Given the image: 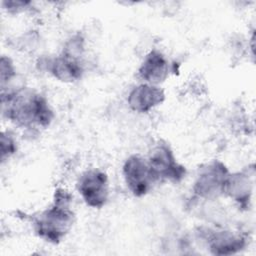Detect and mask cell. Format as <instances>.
<instances>
[{
  "label": "cell",
  "instance_id": "9c48e42d",
  "mask_svg": "<svg viewBox=\"0 0 256 256\" xmlns=\"http://www.w3.org/2000/svg\"><path fill=\"white\" fill-rule=\"evenodd\" d=\"M45 67L56 79L63 82H73L81 78L83 66L80 59L61 53L45 61Z\"/></svg>",
  "mask_w": 256,
  "mask_h": 256
},
{
  "label": "cell",
  "instance_id": "277c9868",
  "mask_svg": "<svg viewBox=\"0 0 256 256\" xmlns=\"http://www.w3.org/2000/svg\"><path fill=\"white\" fill-rule=\"evenodd\" d=\"M229 176L226 166L220 161H212L200 169L194 182V193L206 200H212L224 195L225 186Z\"/></svg>",
  "mask_w": 256,
  "mask_h": 256
},
{
  "label": "cell",
  "instance_id": "4fadbf2b",
  "mask_svg": "<svg viewBox=\"0 0 256 256\" xmlns=\"http://www.w3.org/2000/svg\"><path fill=\"white\" fill-rule=\"evenodd\" d=\"M0 64H1L0 80H1V87H3L5 86L6 83H9L10 81H12V79L16 76V70L12 60L9 57L2 56Z\"/></svg>",
  "mask_w": 256,
  "mask_h": 256
},
{
  "label": "cell",
  "instance_id": "6da1fadb",
  "mask_svg": "<svg viewBox=\"0 0 256 256\" xmlns=\"http://www.w3.org/2000/svg\"><path fill=\"white\" fill-rule=\"evenodd\" d=\"M1 102L3 115L18 127L45 128L53 119V111L46 98L28 88L1 93Z\"/></svg>",
  "mask_w": 256,
  "mask_h": 256
},
{
  "label": "cell",
  "instance_id": "8992f818",
  "mask_svg": "<svg viewBox=\"0 0 256 256\" xmlns=\"http://www.w3.org/2000/svg\"><path fill=\"white\" fill-rule=\"evenodd\" d=\"M157 181L179 182L185 176V168L179 164L170 147L158 144L147 159Z\"/></svg>",
  "mask_w": 256,
  "mask_h": 256
},
{
  "label": "cell",
  "instance_id": "30bf717a",
  "mask_svg": "<svg viewBox=\"0 0 256 256\" xmlns=\"http://www.w3.org/2000/svg\"><path fill=\"white\" fill-rule=\"evenodd\" d=\"M253 176L248 172L242 171L237 173H229L225 193L240 205H245L250 200L253 188Z\"/></svg>",
  "mask_w": 256,
  "mask_h": 256
},
{
  "label": "cell",
  "instance_id": "5bb4252c",
  "mask_svg": "<svg viewBox=\"0 0 256 256\" xmlns=\"http://www.w3.org/2000/svg\"><path fill=\"white\" fill-rule=\"evenodd\" d=\"M3 4H6L7 10L10 12H19L25 9L30 2H24V1H8V2H3Z\"/></svg>",
  "mask_w": 256,
  "mask_h": 256
},
{
  "label": "cell",
  "instance_id": "8fae6325",
  "mask_svg": "<svg viewBox=\"0 0 256 256\" xmlns=\"http://www.w3.org/2000/svg\"><path fill=\"white\" fill-rule=\"evenodd\" d=\"M208 245L214 254L229 255L240 250L244 246V240L230 231H218L208 238Z\"/></svg>",
  "mask_w": 256,
  "mask_h": 256
},
{
  "label": "cell",
  "instance_id": "52a82bcc",
  "mask_svg": "<svg viewBox=\"0 0 256 256\" xmlns=\"http://www.w3.org/2000/svg\"><path fill=\"white\" fill-rule=\"evenodd\" d=\"M165 100V93L157 85L141 83L135 86L128 95L129 107L138 113H148Z\"/></svg>",
  "mask_w": 256,
  "mask_h": 256
},
{
  "label": "cell",
  "instance_id": "3957f363",
  "mask_svg": "<svg viewBox=\"0 0 256 256\" xmlns=\"http://www.w3.org/2000/svg\"><path fill=\"white\" fill-rule=\"evenodd\" d=\"M122 174L127 188L136 197L146 195L157 182L148 160L140 155H131L125 160Z\"/></svg>",
  "mask_w": 256,
  "mask_h": 256
},
{
  "label": "cell",
  "instance_id": "ba28073f",
  "mask_svg": "<svg viewBox=\"0 0 256 256\" xmlns=\"http://www.w3.org/2000/svg\"><path fill=\"white\" fill-rule=\"evenodd\" d=\"M138 73L144 83L158 86L168 78L170 64L161 51L154 49L144 57Z\"/></svg>",
  "mask_w": 256,
  "mask_h": 256
},
{
  "label": "cell",
  "instance_id": "7c38bea8",
  "mask_svg": "<svg viewBox=\"0 0 256 256\" xmlns=\"http://www.w3.org/2000/svg\"><path fill=\"white\" fill-rule=\"evenodd\" d=\"M1 160L5 161L6 158L12 156L17 150V142L13 135L9 132L2 131L1 133Z\"/></svg>",
  "mask_w": 256,
  "mask_h": 256
},
{
  "label": "cell",
  "instance_id": "7a4b0ae2",
  "mask_svg": "<svg viewBox=\"0 0 256 256\" xmlns=\"http://www.w3.org/2000/svg\"><path fill=\"white\" fill-rule=\"evenodd\" d=\"M70 202V194L59 189L55 193L54 204L34 219V231L41 239L50 243H58L67 235L74 222Z\"/></svg>",
  "mask_w": 256,
  "mask_h": 256
},
{
  "label": "cell",
  "instance_id": "5b68a950",
  "mask_svg": "<svg viewBox=\"0 0 256 256\" xmlns=\"http://www.w3.org/2000/svg\"><path fill=\"white\" fill-rule=\"evenodd\" d=\"M77 189L87 206L100 209L107 203L109 197L108 176L98 168L89 169L79 177Z\"/></svg>",
  "mask_w": 256,
  "mask_h": 256
}]
</instances>
